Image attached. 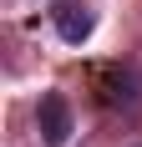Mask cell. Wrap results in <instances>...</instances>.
<instances>
[{"instance_id": "obj_1", "label": "cell", "mask_w": 142, "mask_h": 147, "mask_svg": "<svg viewBox=\"0 0 142 147\" xmlns=\"http://www.w3.org/2000/svg\"><path fill=\"white\" fill-rule=\"evenodd\" d=\"M36 127H41V142L46 147H66L71 142L76 117H71L66 91H41V102H36Z\"/></svg>"}, {"instance_id": "obj_2", "label": "cell", "mask_w": 142, "mask_h": 147, "mask_svg": "<svg viewBox=\"0 0 142 147\" xmlns=\"http://www.w3.org/2000/svg\"><path fill=\"white\" fill-rule=\"evenodd\" d=\"M51 26L66 46H86L91 41V30H97V10L81 5V0H56L51 5Z\"/></svg>"}, {"instance_id": "obj_3", "label": "cell", "mask_w": 142, "mask_h": 147, "mask_svg": "<svg viewBox=\"0 0 142 147\" xmlns=\"http://www.w3.org/2000/svg\"><path fill=\"white\" fill-rule=\"evenodd\" d=\"M97 81H101L97 96L107 107H132V102H137V86H142L132 66H107V71H97Z\"/></svg>"}]
</instances>
